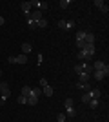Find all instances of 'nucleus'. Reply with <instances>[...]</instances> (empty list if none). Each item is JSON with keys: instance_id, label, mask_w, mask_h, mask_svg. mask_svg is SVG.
I'll use <instances>...</instances> for the list:
<instances>
[{"instance_id": "nucleus-23", "label": "nucleus", "mask_w": 109, "mask_h": 122, "mask_svg": "<svg viewBox=\"0 0 109 122\" xmlns=\"http://www.w3.org/2000/svg\"><path fill=\"white\" fill-rule=\"evenodd\" d=\"M85 46H87V44H85L84 40H76V47H78V49H84Z\"/></svg>"}, {"instance_id": "nucleus-27", "label": "nucleus", "mask_w": 109, "mask_h": 122, "mask_svg": "<svg viewBox=\"0 0 109 122\" xmlns=\"http://www.w3.org/2000/svg\"><path fill=\"white\" fill-rule=\"evenodd\" d=\"M84 36H85V31H78L76 33V40H84Z\"/></svg>"}, {"instance_id": "nucleus-28", "label": "nucleus", "mask_w": 109, "mask_h": 122, "mask_svg": "<svg viewBox=\"0 0 109 122\" xmlns=\"http://www.w3.org/2000/svg\"><path fill=\"white\" fill-rule=\"evenodd\" d=\"M76 58H78V60H85V55H84V51H78V53H76Z\"/></svg>"}, {"instance_id": "nucleus-7", "label": "nucleus", "mask_w": 109, "mask_h": 122, "mask_svg": "<svg viewBox=\"0 0 109 122\" xmlns=\"http://www.w3.org/2000/svg\"><path fill=\"white\" fill-rule=\"evenodd\" d=\"M76 89H84V91H91V86L87 82H76Z\"/></svg>"}, {"instance_id": "nucleus-8", "label": "nucleus", "mask_w": 109, "mask_h": 122, "mask_svg": "<svg viewBox=\"0 0 109 122\" xmlns=\"http://www.w3.org/2000/svg\"><path fill=\"white\" fill-rule=\"evenodd\" d=\"M15 60H16V64H27V55H18V56H15Z\"/></svg>"}, {"instance_id": "nucleus-24", "label": "nucleus", "mask_w": 109, "mask_h": 122, "mask_svg": "<svg viewBox=\"0 0 109 122\" xmlns=\"http://www.w3.org/2000/svg\"><path fill=\"white\" fill-rule=\"evenodd\" d=\"M64 106H66V109H67V107H73V98H66Z\"/></svg>"}, {"instance_id": "nucleus-29", "label": "nucleus", "mask_w": 109, "mask_h": 122, "mask_svg": "<svg viewBox=\"0 0 109 122\" xmlns=\"http://www.w3.org/2000/svg\"><path fill=\"white\" fill-rule=\"evenodd\" d=\"M66 24H67V20H60L58 22V27H60V29H66Z\"/></svg>"}, {"instance_id": "nucleus-9", "label": "nucleus", "mask_w": 109, "mask_h": 122, "mask_svg": "<svg viewBox=\"0 0 109 122\" xmlns=\"http://www.w3.org/2000/svg\"><path fill=\"white\" fill-rule=\"evenodd\" d=\"M91 76H95L96 80H104V78H105L107 75H105L104 71H93V75H91Z\"/></svg>"}, {"instance_id": "nucleus-30", "label": "nucleus", "mask_w": 109, "mask_h": 122, "mask_svg": "<svg viewBox=\"0 0 109 122\" xmlns=\"http://www.w3.org/2000/svg\"><path fill=\"white\" fill-rule=\"evenodd\" d=\"M95 5H96V7H98V9H100V7L104 5V2H102V0H95Z\"/></svg>"}, {"instance_id": "nucleus-26", "label": "nucleus", "mask_w": 109, "mask_h": 122, "mask_svg": "<svg viewBox=\"0 0 109 122\" xmlns=\"http://www.w3.org/2000/svg\"><path fill=\"white\" fill-rule=\"evenodd\" d=\"M18 104H27V97H24V95H18Z\"/></svg>"}, {"instance_id": "nucleus-19", "label": "nucleus", "mask_w": 109, "mask_h": 122, "mask_svg": "<svg viewBox=\"0 0 109 122\" xmlns=\"http://www.w3.org/2000/svg\"><path fill=\"white\" fill-rule=\"evenodd\" d=\"M69 5H71V2H69V0H60V7H62V9H67Z\"/></svg>"}, {"instance_id": "nucleus-4", "label": "nucleus", "mask_w": 109, "mask_h": 122, "mask_svg": "<svg viewBox=\"0 0 109 122\" xmlns=\"http://www.w3.org/2000/svg\"><path fill=\"white\" fill-rule=\"evenodd\" d=\"M29 20H33L35 24H36L38 20H42V11H38V9H36V11H33V13H31V16H29Z\"/></svg>"}, {"instance_id": "nucleus-31", "label": "nucleus", "mask_w": 109, "mask_h": 122, "mask_svg": "<svg viewBox=\"0 0 109 122\" xmlns=\"http://www.w3.org/2000/svg\"><path fill=\"white\" fill-rule=\"evenodd\" d=\"M27 25H29L31 29H35V27H36V24H35V22H33V20H27Z\"/></svg>"}, {"instance_id": "nucleus-11", "label": "nucleus", "mask_w": 109, "mask_h": 122, "mask_svg": "<svg viewBox=\"0 0 109 122\" xmlns=\"http://www.w3.org/2000/svg\"><path fill=\"white\" fill-rule=\"evenodd\" d=\"M20 95H24V97H29V95H31V87L29 86H24L20 89Z\"/></svg>"}, {"instance_id": "nucleus-17", "label": "nucleus", "mask_w": 109, "mask_h": 122, "mask_svg": "<svg viewBox=\"0 0 109 122\" xmlns=\"http://www.w3.org/2000/svg\"><path fill=\"white\" fill-rule=\"evenodd\" d=\"M36 27H40V29L47 27V20H46V18H42V20H38V22H36Z\"/></svg>"}, {"instance_id": "nucleus-33", "label": "nucleus", "mask_w": 109, "mask_h": 122, "mask_svg": "<svg viewBox=\"0 0 109 122\" xmlns=\"http://www.w3.org/2000/svg\"><path fill=\"white\" fill-rule=\"evenodd\" d=\"M44 86H47V80L46 78H40V87H44Z\"/></svg>"}, {"instance_id": "nucleus-18", "label": "nucleus", "mask_w": 109, "mask_h": 122, "mask_svg": "<svg viewBox=\"0 0 109 122\" xmlns=\"http://www.w3.org/2000/svg\"><path fill=\"white\" fill-rule=\"evenodd\" d=\"M75 73H76V75L84 73V64H76V66H75Z\"/></svg>"}, {"instance_id": "nucleus-35", "label": "nucleus", "mask_w": 109, "mask_h": 122, "mask_svg": "<svg viewBox=\"0 0 109 122\" xmlns=\"http://www.w3.org/2000/svg\"><path fill=\"white\" fill-rule=\"evenodd\" d=\"M5 24V20H4V16H0V25H4Z\"/></svg>"}, {"instance_id": "nucleus-20", "label": "nucleus", "mask_w": 109, "mask_h": 122, "mask_svg": "<svg viewBox=\"0 0 109 122\" xmlns=\"http://www.w3.org/2000/svg\"><path fill=\"white\" fill-rule=\"evenodd\" d=\"M87 104H89L91 107H98V98H91V100H89Z\"/></svg>"}, {"instance_id": "nucleus-21", "label": "nucleus", "mask_w": 109, "mask_h": 122, "mask_svg": "<svg viewBox=\"0 0 109 122\" xmlns=\"http://www.w3.org/2000/svg\"><path fill=\"white\" fill-rule=\"evenodd\" d=\"M66 113H67L69 117H76V111H75V107H67V109H66Z\"/></svg>"}, {"instance_id": "nucleus-32", "label": "nucleus", "mask_w": 109, "mask_h": 122, "mask_svg": "<svg viewBox=\"0 0 109 122\" xmlns=\"http://www.w3.org/2000/svg\"><path fill=\"white\" fill-rule=\"evenodd\" d=\"M100 11H102V13H107V11H109V7H107V5H102V7H100Z\"/></svg>"}, {"instance_id": "nucleus-13", "label": "nucleus", "mask_w": 109, "mask_h": 122, "mask_svg": "<svg viewBox=\"0 0 109 122\" xmlns=\"http://www.w3.org/2000/svg\"><path fill=\"white\" fill-rule=\"evenodd\" d=\"M91 98H93V97H91V91H85V93L82 95V102H84V104H87Z\"/></svg>"}, {"instance_id": "nucleus-15", "label": "nucleus", "mask_w": 109, "mask_h": 122, "mask_svg": "<svg viewBox=\"0 0 109 122\" xmlns=\"http://www.w3.org/2000/svg\"><path fill=\"white\" fill-rule=\"evenodd\" d=\"M100 95H102V93H100V89H98V87L91 89V97H93V98H100Z\"/></svg>"}, {"instance_id": "nucleus-10", "label": "nucleus", "mask_w": 109, "mask_h": 122, "mask_svg": "<svg viewBox=\"0 0 109 122\" xmlns=\"http://www.w3.org/2000/svg\"><path fill=\"white\" fill-rule=\"evenodd\" d=\"M27 104H29V106H36V104H38V97L29 95V97H27Z\"/></svg>"}, {"instance_id": "nucleus-36", "label": "nucleus", "mask_w": 109, "mask_h": 122, "mask_svg": "<svg viewBox=\"0 0 109 122\" xmlns=\"http://www.w3.org/2000/svg\"><path fill=\"white\" fill-rule=\"evenodd\" d=\"M0 76H2V71H0Z\"/></svg>"}, {"instance_id": "nucleus-5", "label": "nucleus", "mask_w": 109, "mask_h": 122, "mask_svg": "<svg viewBox=\"0 0 109 122\" xmlns=\"http://www.w3.org/2000/svg\"><path fill=\"white\" fill-rule=\"evenodd\" d=\"M31 51H33V46L29 42H24V44H22V55H29Z\"/></svg>"}, {"instance_id": "nucleus-14", "label": "nucleus", "mask_w": 109, "mask_h": 122, "mask_svg": "<svg viewBox=\"0 0 109 122\" xmlns=\"http://www.w3.org/2000/svg\"><path fill=\"white\" fill-rule=\"evenodd\" d=\"M78 78H80L78 82H87L89 78H91V75H87V73H80V75H78Z\"/></svg>"}, {"instance_id": "nucleus-6", "label": "nucleus", "mask_w": 109, "mask_h": 122, "mask_svg": "<svg viewBox=\"0 0 109 122\" xmlns=\"http://www.w3.org/2000/svg\"><path fill=\"white\" fill-rule=\"evenodd\" d=\"M95 38H96V36H95L93 33H87V31H85V36H84V42H85V44H95Z\"/></svg>"}, {"instance_id": "nucleus-34", "label": "nucleus", "mask_w": 109, "mask_h": 122, "mask_svg": "<svg viewBox=\"0 0 109 122\" xmlns=\"http://www.w3.org/2000/svg\"><path fill=\"white\" fill-rule=\"evenodd\" d=\"M7 60H9V64H16V60H15V56H9V58H7Z\"/></svg>"}, {"instance_id": "nucleus-22", "label": "nucleus", "mask_w": 109, "mask_h": 122, "mask_svg": "<svg viewBox=\"0 0 109 122\" xmlns=\"http://www.w3.org/2000/svg\"><path fill=\"white\" fill-rule=\"evenodd\" d=\"M57 122H66V113H58L57 115Z\"/></svg>"}, {"instance_id": "nucleus-16", "label": "nucleus", "mask_w": 109, "mask_h": 122, "mask_svg": "<svg viewBox=\"0 0 109 122\" xmlns=\"http://www.w3.org/2000/svg\"><path fill=\"white\" fill-rule=\"evenodd\" d=\"M31 95L40 97V95H42V87H31Z\"/></svg>"}, {"instance_id": "nucleus-1", "label": "nucleus", "mask_w": 109, "mask_h": 122, "mask_svg": "<svg viewBox=\"0 0 109 122\" xmlns=\"http://www.w3.org/2000/svg\"><path fill=\"white\" fill-rule=\"evenodd\" d=\"M29 4H31V7H36L38 11H44V9H47V7H49V4H47V2H38V0H31Z\"/></svg>"}, {"instance_id": "nucleus-25", "label": "nucleus", "mask_w": 109, "mask_h": 122, "mask_svg": "<svg viewBox=\"0 0 109 122\" xmlns=\"http://www.w3.org/2000/svg\"><path fill=\"white\" fill-rule=\"evenodd\" d=\"M66 29H75V20H67V24H66Z\"/></svg>"}, {"instance_id": "nucleus-2", "label": "nucleus", "mask_w": 109, "mask_h": 122, "mask_svg": "<svg viewBox=\"0 0 109 122\" xmlns=\"http://www.w3.org/2000/svg\"><path fill=\"white\" fill-rule=\"evenodd\" d=\"M91 66H93V71H104L105 67H107V64L102 62V60H96L95 64H91Z\"/></svg>"}, {"instance_id": "nucleus-3", "label": "nucleus", "mask_w": 109, "mask_h": 122, "mask_svg": "<svg viewBox=\"0 0 109 122\" xmlns=\"http://www.w3.org/2000/svg\"><path fill=\"white\" fill-rule=\"evenodd\" d=\"M42 95H46V97L49 98V97H53V95H55V91H53V87L49 86V84H47V86H44V87H42Z\"/></svg>"}, {"instance_id": "nucleus-12", "label": "nucleus", "mask_w": 109, "mask_h": 122, "mask_svg": "<svg viewBox=\"0 0 109 122\" xmlns=\"http://www.w3.org/2000/svg\"><path fill=\"white\" fill-rule=\"evenodd\" d=\"M20 7H22V11H24V13H29V11H31V4H29V2H22Z\"/></svg>"}]
</instances>
